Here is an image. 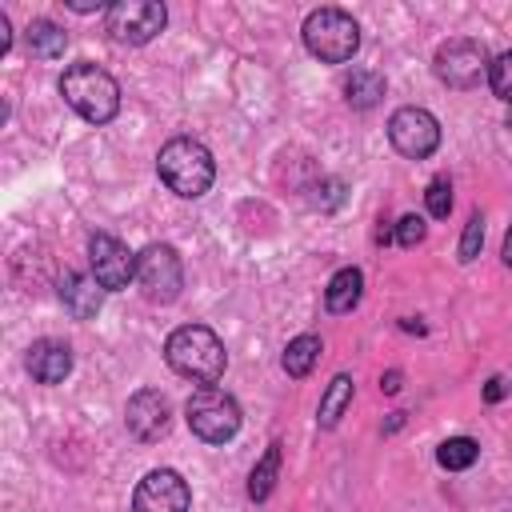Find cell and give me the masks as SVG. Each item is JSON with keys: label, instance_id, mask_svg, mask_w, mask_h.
I'll return each instance as SVG.
<instances>
[{"label": "cell", "instance_id": "obj_19", "mask_svg": "<svg viewBox=\"0 0 512 512\" xmlns=\"http://www.w3.org/2000/svg\"><path fill=\"white\" fill-rule=\"evenodd\" d=\"M384 92H388V80H384L380 72H372V68H356V72L344 80V100H348L352 108H372V104H380Z\"/></svg>", "mask_w": 512, "mask_h": 512}, {"label": "cell", "instance_id": "obj_28", "mask_svg": "<svg viewBox=\"0 0 512 512\" xmlns=\"http://www.w3.org/2000/svg\"><path fill=\"white\" fill-rule=\"evenodd\" d=\"M500 396H504V380H496V376H492V380H488V388H484V400H488V404H496Z\"/></svg>", "mask_w": 512, "mask_h": 512}, {"label": "cell", "instance_id": "obj_14", "mask_svg": "<svg viewBox=\"0 0 512 512\" xmlns=\"http://www.w3.org/2000/svg\"><path fill=\"white\" fill-rule=\"evenodd\" d=\"M56 292H60V304L76 320H92L100 312V304H104V288L96 284V276H84V272H64Z\"/></svg>", "mask_w": 512, "mask_h": 512}, {"label": "cell", "instance_id": "obj_18", "mask_svg": "<svg viewBox=\"0 0 512 512\" xmlns=\"http://www.w3.org/2000/svg\"><path fill=\"white\" fill-rule=\"evenodd\" d=\"M24 44H28V52H32L36 60H56V56H64L68 36H64V28H56L52 20H32V24L24 28Z\"/></svg>", "mask_w": 512, "mask_h": 512}, {"label": "cell", "instance_id": "obj_22", "mask_svg": "<svg viewBox=\"0 0 512 512\" xmlns=\"http://www.w3.org/2000/svg\"><path fill=\"white\" fill-rule=\"evenodd\" d=\"M488 84H492V92H496L504 104H512V52H500V56L488 64Z\"/></svg>", "mask_w": 512, "mask_h": 512}, {"label": "cell", "instance_id": "obj_4", "mask_svg": "<svg viewBox=\"0 0 512 512\" xmlns=\"http://www.w3.org/2000/svg\"><path fill=\"white\" fill-rule=\"evenodd\" d=\"M304 48L324 64H344L360 48V24L344 8H316L304 20Z\"/></svg>", "mask_w": 512, "mask_h": 512}, {"label": "cell", "instance_id": "obj_2", "mask_svg": "<svg viewBox=\"0 0 512 512\" xmlns=\"http://www.w3.org/2000/svg\"><path fill=\"white\" fill-rule=\"evenodd\" d=\"M156 172H160V180H164L176 196L196 200V196H204V192L212 188V180H216V160H212V152H208L200 140L176 136V140H168V144L160 148Z\"/></svg>", "mask_w": 512, "mask_h": 512}, {"label": "cell", "instance_id": "obj_1", "mask_svg": "<svg viewBox=\"0 0 512 512\" xmlns=\"http://www.w3.org/2000/svg\"><path fill=\"white\" fill-rule=\"evenodd\" d=\"M164 360L172 372L196 380V384H216L224 376V364H228V352L220 344V336L204 324H184L168 336L164 344Z\"/></svg>", "mask_w": 512, "mask_h": 512}, {"label": "cell", "instance_id": "obj_7", "mask_svg": "<svg viewBox=\"0 0 512 512\" xmlns=\"http://www.w3.org/2000/svg\"><path fill=\"white\" fill-rule=\"evenodd\" d=\"M136 280L152 304H172L184 288V264L172 244H148L136 252Z\"/></svg>", "mask_w": 512, "mask_h": 512}, {"label": "cell", "instance_id": "obj_3", "mask_svg": "<svg viewBox=\"0 0 512 512\" xmlns=\"http://www.w3.org/2000/svg\"><path fill=\"white\" fill-rule=\"evenodd\" d=\"M60 96L68 100V108H76V112H80L84 120H92V124H108V120L120 112V84H116L104 68H96V64H88V60L64 68V76H60Z\"/></svg>", "mask_w": 512, "mask_h": 512}, {"label": "cell", "instance_id": "obj_6", "mask_svg": "<svg viewBox=\"0 0 512 512\" xmlns=\"http://www.w3.org/2000/svg\"><path fill=\"white\" fill-rule=\"evenodd\" d=\"M488 64H492L488 60V48L480 40H472V36L444 40L436 48V60H432L440 84H448V88H476L488 76Z\"/></svg>", "mask_w": 512, "mask_h": 512}, {"label": "cell", "instance_id": "obj_25", "mask_svg": "<svg viewBox=\"0 0 512 512\" xmlns=\"http://www.w3.org/2000/svg\"><path fill=\"white\" fill-rule=\"evenodd\" d=\"M344 204V184L340 180H320V184H312V208H320V212H332V208H340Z\"/></svg>", "mask_w": 512, "mask_h": 512}, {"label": "cell", "instance_id": "obj_5", "mask_svg": "<svg viewBox=\"0 0 512 512\" xmlns=\"http://www.w3.org/2000/svg\"><path fill=\"white\" fill-rule=\"evenodd\" d=\"M184 420H188V428H192L200 440L224 444V440H232V436L240 432V404H236L228 392H220V388H212V384H200V388L188 396V404H184Z\"/></svg>", "mask_w": 512, "mask_h": 512}, {"label": "cell", "instance_id": "obj_27", "mask_svg": "<svg viewBox=\"0 0 512 512\" xmlns=\"http://www.w3.org/2000/svg\"><path fill=\"white\" fill-rule=\"evenodd\" d=\"M400 380H404V376H400V368L384 372V376H380V392H388V396H392V392H400Z\"/></svg>", "mask_w": 512, "mask_h": 512}, {"label": "cell", "instance_id": "obj_9", "mask_svg": "<svg viewBox=\"0 0 512 512\" xmlns=\"http://www.w3.org/2000/svg\"><path fill=\"white\" fill-rule=\"evenodd\" d=\"M388 140L400 156L424 160L440 148V120L428 108H396L388 120Z\"/></svg>", "mask_w": 512, "mask_h": 512}, {"label": "cell", "instance_id": "obj_10", "mask_svg": "<svg viewBox=\"0 0 512 512\" xmlns=\"http://www.w3.org/2000/svg\"><path fill=\"white\" fill-rule=\"evenodd\" d=\"M192 488L176 468H152L136 492H132V512H188Z\"/></svg>", "mask_w": 512, "mask_h": 512}, {"label": "cell", "instance_id": "obj_8", "mask_svg": "<svg viewBox=\"0 0 512 512\" xmlns=\"http://www.w3.org/2000/svg\"><path fill=\"white\" fill-rule=\"evenodd\" d=\"M168 12L156 0H116L104 8V28L120 44H148L156 32H164Z\"/></svg>", "mask_w": 512, "mask_h": 512}, {"label": "cell", "instance_id": "obj_15", "mask_svg": "<svg viewBox=\"0 0 512 512\" xmlns=\"http://www.w3.org/2000/svg\"><path fill=\"white\" fill-rule=\"evenodd\" d=\"M360 296H364V272L360 268H340L324 288V308L340 316V312H352L360 304Z\"/></svg>", "mask_w": 512, "mask_h": 512}, {"label": "cell", "instance_id": "obj_11", "mask_svg": "<svg viewBox=\"0 0 512 512\" xmlns=\"http://www.w3.org/2000/svg\"><path fill=\"white\" fill-rule=\"evenodd\" d=\"M88 260H92V276L104 292H120L136 280V256L108 232L88 236Z\"/></svg>", "mask_w": 512, "mask_h": 512}, {"label": "cell", "instance_id": "obj_30", "mask_svg": "<svg viewBox=\"0 0 512 512\" xmlns=\"http://www.w3.org/2000/svg\"><path fill=\"white\" fill-rule=\"evenodd\" d=\"M400 424H404V412H392V420H388V428H384V432H396Z\"/></svg>", "mask_w": 512, "mask_h": 512}, {"label": "cell", "instance_id": "obj_26", "mask_svg": "<svg viewBox=\"0 0 512 512\" xmlns=\"http://www.w3.org/2000/svg\"><path fill=\"white\" fill-rule=\"evenodd\" d=\"M420 240H424V220H420L416 212L400 216V220H396V244H400V248H416Z\"/></svg>", "mask_w": 512, "mask_h": 512}, {"label": "cell", "instance_id": "obj_17", "mask_svg": "<svg viewBox=\"0 0 512 512\" xmlns=\"http://www.w3.org/2000/svg\"><path fill=\"white\" fill-rule=\"evenodd\" d=\"M352 376L348 372H336L332 376V384L324 388V396H320V412H316V424L320 428H336L340 424V416H344V408L352 404Z\"/></svg>", "mask_w": 512, "mask_h": 512}, {"label": "cell", "instance_id": "obj_29", "mask_svg": "<svg viewBox=\"0 0 512 512\" xmlns=\"http://www.w3.org/2000/svg\"><path fill=\"white\" fill-rule=\"evenodd\" d=\"M500 260L512 268V224H508V232H504V248H500Z\"/></svg>", "mask_w": 512, "mask_h": 512}, {"label": "cell", "instance_id": "obj_13", "mask_svg": "<svg viewBox=\"0 0 512 512\" xmlns=\"http://www.w3.org/2000/svg\"><path fill=\"white\" fill-rule=\"evenodd\" d=\"M24 364H28L32 380H40V384H64V376L72 372V348L64 340L44 336V340H36L28 348V360Z\"/></svg>", "mask_w": 512, "mask_h": 512}, {"label": "cell", "instance_id": "obj_23", "mask_svg": "<svg viewBox=\"0 0 512 512\" xmlns=\"http://www.w3.org/2000/svg\"><path fill=\"white\" fill-rule=\"evenodd\" d=\"M424 204H428V216H436V220H444V216L452 212V184H448V176H436V180L428 184Z\"/></svg>", "mask_w": 512, "mask_h": 512}, {"label": "cell", "instance_id": "obj_12", "mask_svg": "<svg viewBox=\"0 0 512 512\" xmlns=\"http://www.w3.org/2000/svg\"><path fill=\"white\" fill-rule=\"evenodd\" d=\"M168 420H172L168 396L156 392V388H140V392L128 400V408H124V424H128V432H132L136 440H144V444L160 440V436L168 432Z\"/></svg>", "mask_w": 512, "mask_h": 512}, {"label": "cell", "instance_id": "obj_24", "mask_svg": "<svg viewBox=\"0 0 512 512\" xmlns=\"http://www.w3.org/2000/svg\"><path fill=\"white\" fill-rule=\"evenodd\" d=\"M480 244H484V216L472 212L464 224V236H460V264H472L480 256Z\"/></svg>", "mask_w": 512, "mask_h": 512}, {"label": "cell", "instance_id": "obj_21", "mask_svg": "<svg viewBox=\"0 0 512 512\" xmlns=\"http://www.w3.org/2000/svg\"><path fill=\"white\" fill-rule=\"evenodd\" d=\"M476 456H480V444H476L472 436H448V440L436 448V460H440V468H448V472L472 468Z\"/></svg>", "mask_w": 512, "mask_h": 512}, {"label": "cell", "instance_id": "obj_31", "mask_svg": "<svg viewBox=\"0 0 512 512\" xmlns=\"http://www.w3.org/2000/svg\"><path fill=\"white\" fill-rule=\"evenodd\" d=\"M508 392H512V388H508Z\"/></svg>", "mask_w": 512, "mask_h": 512}, {"label": "cell", "instance_id": "obj_16", "mask_svg": "<svg viewBox=\"0 0 512 512\" xmlns=\"http://www.w3.org/2000/svg\"><path fill=\"white\" fill-rule=\"evenodd\" d=\"M320 352H324V344H320V336H312V332H304V336H296V340H288V348H284V356H280V364H284V372L292 376V380H304L312 368H316V360H320Z\"/></svg>", "mask_w": 512, "mask_h": 512}, {"label": "cell", "instance_id": "obj_20", "mask_svg": "<svg viewBox=\"0 0 512 512\" xmlns=\"http://www.w3.org/2000/svg\"><path fill=\"white\" fill-rule=\"evenodd\" d=\"M280 440H272L268 448H264V456L256 460V468H252V476H248V496L256 500V504H264L268 496H272V488H276V476H280Z\"/></svg>", "mask_w": 512, "mask_h": 512}]
</instances>
